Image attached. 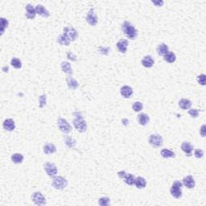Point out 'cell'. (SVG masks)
<instances>
[{"label":"cell","mask_w":206,"mask_h":206,"mask_svg":"<svg viewBox=\"0 0 206 206\" xmlns=\"http://www.w3.org/2000/svg\"><path fill=\"white\" fill-rule=\"evenodd\" d=\"M127 47L128 41L126 39H122L117 43V48H118V51L120 52L121 53H125L126 50H127Z\"/></svg>","instance_id":"16"},{"label":"cell","mask_w":206,"mask_h":206,"mask_svg":"<svg viewBox=\"0 0 206 206\" xmlns=\"http://www.w3.org/2000/svg\"><path fill=\"white\" fill-rule=\"evenodd\" d=\"M36 14L41 15L42 17L48 18L50 15V13H49L48 11L42 5H37L36 7Z\"/></svg>","instance_id":"15"},{"label":"cell","mask_w":206,"mask_h":206,"mask_svg":"<svg viewBox=\"0 0 206 206\" xmlns=\"http://www.w3.org/2000/svg\"><path fill=\"white\" fill-rule=\"evenodd\" d=\"M126 174L125 172H118V176L120 177L121 179H123V177L125 176V175Z\"/></svg>","instance_id":"43"},{"label":"cell","mask_w":206,"mask_h":206,"mask_svg":"<svg viewBox=\"0 0 206 206\" xmlns=\"http://www.w3.org/2000/svg\"><path fill=\"white\" fill-rule=\"evenodd\" d=\"M44 170L48 176L50 177H55L57 174V166L52 164V163H46L44 165Z\"/></svg>","instance_id":"8"},{"label":"cell","mask_w":206,"mask_h":206,"mask_svg":"<svg viewBox=\"0 0 206 206\" xmlns=\"http://www.w3.org/2000/svg\"><path fill=\"white\" fill-rule=\"evenodd\" d=\"M57 41H58V43H59L61 45H65V46H68V45H69V44H70V40H69L64 34L61 35V36L58 37Z\"/></svg>","instance_id":"30"},{"label":"cell","mask_w":206,"mask_h":206,"mask_svg":"<svg viewBox=\"0 0 206 206\" xmlns=\"http://www.w3.org/2000/svg\"><path fill=\"white\" fill-rule=\"evenodd\" d=\"M64 35L70 41H74L78 36V32L73 27H65L64 28Z\"/></svg>","instance_id":"5"},{"label":"cell","mask_w":206,"mask_h":206,"mask_svg":"<svg viewBox=\"0 0 206 206\" xmlns=\"http://www.w3.org/2000/svg\"><path fill=\"white\" fill-rule=\"evenodd\" d=\"M39 107H43V106L46 104V95H42L39 97Z\"/></svg>","instance_id":"39"},{"label":"cell","mask_w":206,"mask_h":206,"mask_svg":"<svg viewBox=\"0 0 206 206\" xmlns=\"http://www.w3.org/2000/svg\"><path fill=\"white\" fill-rule=\"evenodd\" d=\"M86 21L91 26H95L98 23V17L94 13L93 9H90L88 12V15L86 16Z\"/></svg>","instance_id":"10"},{"label":"cell","mask_w":206,"mask_h":206,"mask_svg":"<svg viewBox=\"0 0 206 206\" xmlns=\"http://www.w3.org/2000/svg\"><path fill=\"white\" fill-rule=\"evenodd\" d=\"M152 3L154 4V5L157 6V7H161V6L164 5V1H152Z\"/></svg>","instance_id":"41"},{"label":"cell","mask_w":206,"mask_h":206,"mask_svg":"<svg viewBox=\"0 0 206 206\" xmlns=\"http://www.w3.org/2000/svg\"><path fill=\"white\" fill-rule=\"evenodd\" d=\"M149 143L154 147H160L163 145V138L158 134H153L149 137Z\"/></svg>","instance_id":"7"},{"label":"cell","mask_w":206,"mask_h":206,"mask_svg":"<svg viewBox=\"0 0 206 206\" xmlns=\"http://www.w3.org/2000/svg\"><path fill=\"white\" fill-rule=\"evenodd\" d=\"M168 52H169V48H168L167 44H161L158 46L157 52L160 56H164L165 54H167Z\"/></svg>","instance_id":"24"},{"label":"cell","mask_w":206,"mask_h":206,"mask_svg":"<svg viewBox=\"0 0 206 206\" xmlns=\"http://www.w3.org/2000/svg\"><path fill=\"white\" fill-rule=\"evenodd\" d=\"M120 93H121V95L123 96V98H129L132 96L133 89L131 87H130V86H124L121 88Z\"/></svg>","instance_id":"12"},{"label":"cell","mask_w":206,"mask_h":206,"mask_svg":"<svg viewBox=\"0 0 206 206\" xmlns=\"http://www.w3.org/2000/svg\"><path fill=\"white\" fill-rule=\"evenodd\" d=\"M189 114L191 115L192 118H196L198 117L199 111H198V110H196V109H191V110H189Z\"/></svg>","instance_id":"38"},{"label":"cell","mask_w":206,"mask_h":206,"mask_svg":"<svg viewBox=\"0 0 206 206\" xmlns=\"http://www.w3.org/2000/svg\"><path fill=\"white\" fill-rule=\"evenodd\" d=\"M11 64L15 69H20V68L22 67V62H21V61H20V59H18L16 57H14V58L11 59Z\"/></svg>","instance_id":"31"},{"label":"cell","mask_w":206,"mask_h":206,"mask_svg":"<svg viewBox=\"0 0 206 206\" xmlns=\"http://www.w3.org/2000/svg\"><path fill=\"white\" fill-rule=\"evenodd\" d=\"M67 57L69 60H72V61H76V57L74 56L72 52H68L67 53Z\"/></svg>","instance_id":"42"},{"label":"cell","mask_w":206,"mask_h":206,"mask_svg":"<svg viewBox=\"0 0 206 206\" xmlns=\"http://www.w3.org/2000/svg\"><path fill=\"white\" fill-rule=\"evenodd\" d=\"M65 144L69 147H73L76 145V141L71 137H67L65 139Z\"/></svg>","instance_id":"34"},{"label":"cell","mask_w":206,"mask_h":206,"mask_svg":"<svg viewBox=\"0 0 206 206\" xmlns=\"http://www.w3.org/2000/svg\"><path fill=\"white\" fill-rule=\"evenodd\" d=\"M122 30L126 36L130 39H134L137 36V30L135 29V27L133 26L130 22L125 21L122 25Z\"/></svg>","instance_id":"1"},{"label":"cell","mask_w":206,"mask_h":206,"mask_svg":"<svg viewBox=\"0 0 206 206\" xmlns=\"http://www.w3.org/2000/svg\"><path fill=\"white\" fill-rule=\"evenodd\" d=\"M36 8L31 4H27L26 6V17L29 20H33L36 17Z\"/></svg>","instance_id":"11"},{"label":"cell","mask_w":206,"mask_h":206,"mask_svg":"<svg viewBox=\"0 0 206 206\" xmlns=\"http://www.w3.org/2000/svg\"><path fill=\"white\" fill-rule=\"evenodd\" d=\"M154 60L151 56H146L142 58V65L145 68H151L154 65Z\"/></svg>","instance_id":"18"},{"label":"cell","mask_w":206,"mask_h":206,"mask_svg":"<svg viewBox=\"0 0 206 206\" xmlns=\"http://www.w3.org/2000/svg\"><path fill=\"white\" fill-rule=\"evenodd\" d=\"M3 128L5 129L6 130H8V131H12L15 129V122L11 119V118H8L6 119L4 122H3Z\"/></svg>","instance_id":"14"},{"label":"cell","mask_w":206,"mask_h":206,"mask_svg":"<svg viewBox=\"0 0 206 206\" xmlns=\"http://www.w3.org/2000/svg\"><path fill=\"white\" fill-rule=\"evenodd\" d=\"M181 149L188 156H191L192 152V150H193V147L192 146L190 142H184L181 145Z\"/></svg>","instance_id":"17"},{"label":"cell","mask_w":206,"mask_h":206,"mask_svg":"<svg viewBox=\"0 0 206 206\" xmlns=\"http://www.w3.org/2000/svg\"><path fill=\"white\" fill-rule=\"evenodd\" d=\"M182 185H183V184H182L181 182L178 181V180L175 181L174 183L172 184V186L171 187V189H170V193H171V195H172L173 197H175V198L176 199H179L181 197Z\"/></svg>","instance_id":"2"},{"label":"cell","mask_w":206,"mask_h":206,"mask_svg":"<svg viewBox=\"0 0 206 206\" xmlns=\"http://www.w3.org/2000/svg\"><path fill=\"white\" fill-rule=\"evenodd\" d=\"M205 77L206 76L204 74H201V75L197 76V78H196L197 82H198L200 85H201V86H204V85H205Z\"/></svg>","instance_id":"36"},{"label":"cell","mask_w":206,"mask_h":206,"mask_svg":"<svg viewBox=\"0 0 206 206\" xmlns=\"http://www.w3.org/2000/svg\"><path fill=\"white\" fill-rule=\"evenodd\" d=\"M200 134L202 137H204L205 136V125H203L201 126V130H200Z\"/></svg>","instance_id":"40"},{"label":"cell","mask_w":206,"mask_h":206,"mask_svg":"<svg viewBox=\"0 0 206 206\" xmlns=\"http://www.w3.org/2000/svg\"><path fill=\"white\" fill-rule=\"evenodd\" d=\"M192 106L191 101H189V99H185L183 98L181 100H179V106L182 110H189Z\"/></svg>","instance_id":"22"},{"label":"cell","mask_w":206,"mask_h":206,"mask_svg":"<svg viewBox=\"0 0 206 206\" xmlns=\"http://www.w3.org/2000/svg\"><path fill=\"white\" fill-rule=\"evenodd\" d=\"M183 184H184L186 188H188V189H193L194 187H195V180H194V178L192 176H188L184 177V179H183Z\"/></svg>","instance_id":"13"},{"label":"cell","mask_w":206,"mask_h":206,"mask_svg":"<svg viewBox=\"0 0 206 206\" xmlns=\"http://www.w3.org/2000/svg\"><path fill=\"white\" fill-rule=\"evenodd\" d=\"M52 187H54L56 189L61 190L64 188H66L68 185V181L64 179V177L62 176H57L55 177L52 182Z\"/></svg>","instance_id":"3"},{"label":"cell","mask_w":206,"mask_h":206,"mask_svg":"<svg viewBox=\"0 0 206 206\" xmlns=\"http://www.w3.org/2000/svg\"><path fill=\"white\" fill-rule=\"evenodd\" d=\"M57 126H58L60 130L63 133H65V134H68L72 130L71 126L69 125V123L67 122V120H65L64 118H61L58 119Z\"/></svg>","instance_id":"6"},{"label":"cell","mask_w":206,"mask_h":206,"mask_svg":"<svg viewBox=\"0 0 206 206\" xmlns=\"http://www.w3.org/2000/svg\"><path fill=\"white\" fill-rule=\"evenodd\" d=\"M11 160L14 164H21L23 160V155L20 153H15L11 155Z\"/></svg>","instance_id":"28"},{"label":"cell","mask_w":206,"mask_h":206,"mask_svg":"<svg viewBox=\"0 0 206 206\" xmlns=\"http://www.w3.org/2000/svg\"><path fill=\"white\" fill-rule=\"evenodd\" d=\"M132 108L133 110H134V111H135V112H139V111H142V108H143V105H142L140 101H135V102L133 104Z\"/></svg>","instance_id":"32"},{"label":"cell","mask_w":206,"mask_h":206,"mask_svg":"<svg viewBox=\"0 0 206 206\" xmlns=\"http://www.w3.org/2000/svg\"><path fill=\"white\" fill-rule=\"evenodd\" d=\"M134 185H135L137 189H142L147 186V181H146V179H145L144 178H142V177H136L135 179V184H134Z\"/></svg>","instance_id":"19"},{"label":"cell","mask_w":206,"mask_h":206,"mask_svg":"<svg viewBox=\"0 0 206 206\" xmlns=\"http://www.w3.org/2000/svg\"><path fill=\"white\" fill-rule=\"evenodd\" d=\"M150 118L147 114H140L138 116V122L141 126H146L149 123Z\"/></svg>","instance_id":"20"},{"label":"cell","mask_w":206,"mask_h":206,"mask_svg":"<svg viewBox=\"0 0 206 206\" xmlns=\"http://www.w3.org/2000/svg\"><path fill=\"white\" fill-rule=\"evenodd\" d=\"M135 176H133L132 174H126L125 175V176L123 177V180L125 182L126 184L127 185H130V186H132L135 184Z\"/></svg>","instance_id":"26"},{"label":"cell","mask_w":206,"mask_h":206,"mask_svg":"<svg viewBox=\"0 0 206 206\" xmlns=\"http://www.w3.org/2000/svg\"><path fill=\"white\" fill-rule=\"evenodd\" d=\"M67 84H68V86L70 89H76L77 87H78V82L72 76H68L66 79Z\"/></svg>","instance_id":"21"},{"label":"cell","mask_w":206,"mask_h":206,"mask_svg":"<svg viewBox=\"0 0 206 206\" xmlns=\"http://www.w3.org/2000/svg\"><path fill=\"white\" fill-rule=\"evenodd\" d=\"M73 126L74 127L76 128V130L81 133L86 132L87 130V124H86V121L83 120L81 117L76 118L74 119Z\"/></svg>","instance_id":"4"},{"label":"cell","mask_w":206,"mask_h":206,"mask_svg":"<svg viewBox=\"0 0 206 206\" xmlns=\"http://www.w3.org/2000/svg\"><path fill=\"white\" fill-rule=\"evenodd\" d=\"M32 201L34 202L36 205H44L46 204V199L42 195L41 192H36L32 196Z\"/></svg>","instance_id":"9"},{"label":"cell","mask_w":206,"mask_h":206,"mask_svg":"<svg viewBox=\"0 0 206 206\" xmlns=\"http://www.w3.org/2000/svg\"><path fill=\"white\" fill-rule=\"evenodd\" d=\"M194 155L197 159H201L204 156V151L201 149H196L194 151Z\"/></svg>","instance_id":"37"},{"label":"cell","mask_w":206,"mask_h":206,"mask_svg":"<svg viewBox=\"0 0 206 206\" xmlns=\"http://www.w3.org/2000/svg\"><path fill=\"white\" fill-rule=\"evenodd\" d=\"M176 55L172 52H168L167 54L164 56V60L167 63H173V62L176 61Z\"/></svg>","instance_id":"27"},{"label":"cell","mask_w":206,"mask_h":206,"mask_svg":"<svg viewBox=\"0 0 206 206\" xmlns=\"http://www.w3.org/2000/svg\"><path fill=\"white\" fill-rule=\"evenodd\" d=\"M8 24H9V23H8V20H6L5 18H1V26H2V31H1V32H2V34H3V32H4V30L7 28V27H8Z\"/></svg>","instance_id":"35"},{"label":"cell","mask_w":206,"mask_h":206,"mask_svg":"<svg viewBox=\"0 0 206 206\" xmlns=\"http://www.w3.org/2000/svg\"><path fill=\"white\" fill-rule=\"evenodd\" d=\"M110 203H111V200L108 197H101L98 201V204L101 206H107L110 204Z\"/></svg>","instance_id":"33"},{"label":"cell","mask_w":206,"mask_h":206,"mask_svg":"<svg viewBox=\"0 0 206 206\" xmlns=\"http://www.w3.org/2000/svg\"><path fill=\"white\" fill-rule=\"evenodd\" d=\"M61 67L62 71L64 72V73H67V74H72L73 73L72 67H71V65H70V64H69V62H67V61L62 62Z\"/></svg>","instance_id":"25"},{"label":"cell","mask_w":206,"mask_h":206,"mask_svg":"<svg viewBox=\"0 0 206 206\" xmlns=\"http://www.w3.org/2000/svg\"><path fill=\"white\" fill-rule=\"evenodd\" d=\"M56 151H57V148L55 147V145L52 143H48L44 147V152L46 154H53Z\"/></svg>","instance_id":"23"},{"label":"cell","mask_w":206,"mask_h":206,"mask_svg":"<svg viewBox=\"0 0 206 206\" xmlns=\"http://www.w3.org/2000/svg\"><path fill=\"white\" fill-rule=\"evenodd\" d=\"M160 154L164 159H169V158L175 157V153L172 151L171 150L168 149H163L160 152Z\"/></svg>","instance_id":"29"}]
</instances>
